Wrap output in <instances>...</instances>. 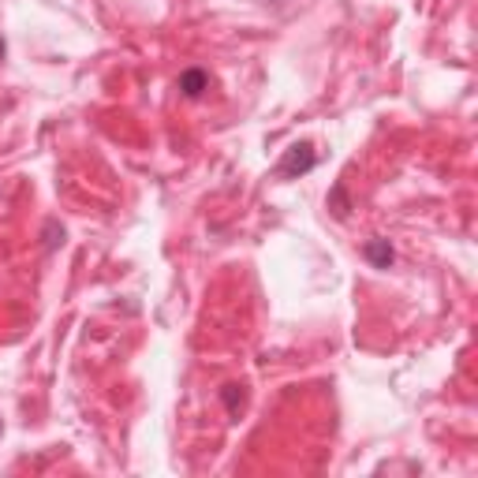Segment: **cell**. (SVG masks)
Returning <instances> with one entry per match:
<instances>
[{
	"instance_id": "obj_1",
	"label": "cell",
	"mask_w": 478,
	"mask_h": 478,
	"mask_svg": "<svg viewBox=\"0 0 478 478\" xmlns=\"http://www.w3.org/2000/svg\"><path fill=\"white\" fill-rule=\"evenodd\" d=\"M314 165H317V153H314V146H310V142H296V146H288V150H284L280 165H277V176H280V180H296V176L310 172Z\"/></svg>"
},
{
	"instance_id": "obj_2",
	"label": "cell",
	"mask_w": 478,
	"mask_h": 478,
	"mask_svg": "<svg viewBox=\"0 0 478 478\" xmlns=\"http://www.w3.org/2000/svg\"><path fill=\"white\" fill-rule=\"evenodd\" d=\"M363 254H366V262L370 266H377V269H389L393 266V243L385 239V236H374V239H366V247H363Z\"/></svg>"
},
{
	"instance_id": "obj_3",
	"label": "cell",
	"mask_w": 478,
	"mask_h": 478,
	"mask_svg": "<svg viewBox=\"0 0 478 478\" xmlns=\"http://www.w3.org/2000/svg\"><path fill=\"white\" fill-rule=\"evenodd\" d=\"M180 90H183V98H199L202 90H210V75L202 68H187L180 75Z\"/></svg>"
},
{
	"instance_id": "obj_4",
	"label": "cell",
	"mask_w": 478,
	"mask_h": 478,
	"mask_svg": "<svg viewBox=\"0 0 478 478\" xmlns=\"http://www.w3.org/2000/svg\"><path fill=\"white\" fill-rule=\"evenodd\" d=\"M243 400H247L243 385H225V407H229V415H236V411L243 407Z\"/></svg>"
},
{
	"instance_id": "obj_5",
	"label": "cell",
	"mask_w": 478,
	"mask_h": 478,
	"mask_svg": "<svg viewBox=\"0 0 478 478\" xmlns=\"http://www.w3.org/2000/svg\"><path fill=\"white\" fill-rule=\"evenodd\" d=\"M5 53H8V45H5V38H0V60H5Z\"/></svg>"
}]
</instances>
